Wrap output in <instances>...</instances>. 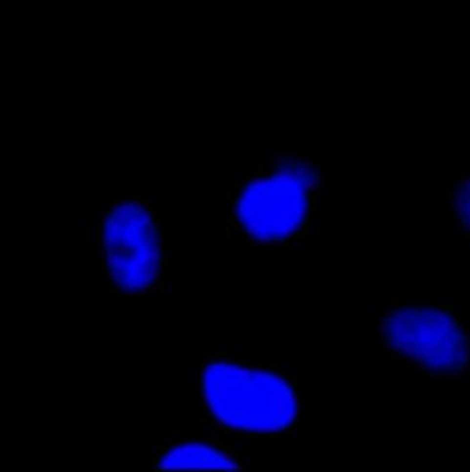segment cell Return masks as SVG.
I'll use <instances>...</instances> for the list:
<instances>
[{"instance_id": "1", "label": "cell", "mask_w": 470, "mask_h": 472, "mask_svg": "<svg viewBox=\"0 0 470 472\" xmlns=\"http://www.w3.org/2000/svg\"><path fill=\"white\" fill-rule=\"evenodd\" d=\"M316 164L303 152L278 151L230 184L226 232L239 244H292L316 221L320 197Z\"/></svg>"}, {"instance_id": "2", "label": "cell", "mask_w": 470, "mask_h": 472, "mask_svg": "<svg viewBox=\"0 0 470 472\" xmlns=\"http://www.w3.org/2000/svg\"><path fill=\"white\" fill-rule=\"evenodd\" d=\"M88 244L114 294H154L169 279L173 236L164 214L140 193L107 200L88 226Z\"/></svg>"}, {"instance_id": "3", "label": "cell", "mask_w": 470, "mask_h": 472, "mask_svg": "<svg viewBox=\"0 0 470 472\" xmlns=\"http://www.w3.org/2000/svg\"><path fill=\"white\" fill-rule=\"evenodd\" d=\"M200 391L206 415L232 432L285 434L296 425L299 401L294 382L279 369L252 364L241 353H206Z\"/></svg>"}, {"instance_id": "4", "label": "cell", "mask_w": 470, "mask_h": 472, "mask_svg": "<svg viewBox=\"0 0 470 472\" xmlns=\"http://www.w3.org/2000/svg\"><path fill=\"white\" fill-rule=\"evenodd\" d=\"M375 345L395 364L432 377L470 369V329L459 312L437 303H393L371 323Z\"/></svg>"}, {"instance_id": "5", "label": "cell", "mask_w": 470, "mask_h": 472, "mask_svg": "<svg viewBox=\"0 0 470 472\" xmlns=\"http://www.w3.org/2000/svg\"><path fill=\"white\" fill-rule=\"evenodd\" d=\"M243 463L220 445L206 441H173L154 452V469L166 471H239Z\"/></svg>"}, {"instance_id": "6", "label": "cell", "mask_w": 470, "mask_h": 472, "mask_svg": "<svg viewBox=\"0 0 470 472\" xmlns=\"http://www.w3.org/2000/svg\"><path fill=\"white\" fill-rule=\"evenodd\" d=\"M443 197L448 222H452L455 230L470 241V162L448 180V186L443 188Z\"/></svg>"}]
</instances>
